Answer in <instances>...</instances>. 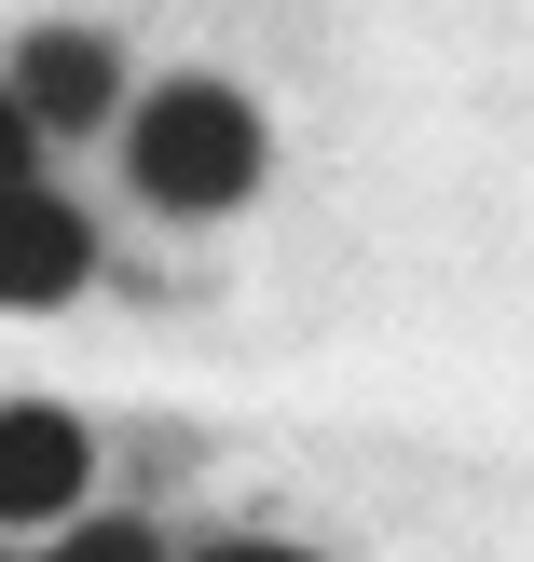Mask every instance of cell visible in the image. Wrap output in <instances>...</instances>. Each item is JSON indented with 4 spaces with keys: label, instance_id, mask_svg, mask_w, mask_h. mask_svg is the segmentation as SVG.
Segmentation results:
<instances>
[{
    "label": "cell",
    "instance_id": "7a4b0ae2",
    "mask_svg": "<svg viewBox=\"0 0 534 562\" xmlns=\"http://www.w3.org/2000/svg\"><path fill=\"white\" fill-rule=\"evenodd\" d=\"M96 481V439L55 398H0V536H55Z\"/></svg>",
    "mask_w": 534,
    "mask_h": 562
},
{
    "label": "cell",
    "instance_id": "6da1fadb",
    "mask_svg": "<svg viewBox=\"0 0 534 562\" xmlns=\"http://www.w3.org/2000/svg\"><path fill=\"white\" fill-rule=\"evenodd\" d=\"M110 137H124V179L151 192L164 220H234L247 192H261V165H274L261 110H247L234 82H151Z\"/></svg>",
    "mask_w": 534,
    "mask_h": 562
},
{
    "label": "cell",
    "instance_id": "277c9868",
    "mask_svg": "<svg viewBox=\"0 0 534 562\" xmlns=\"http://www.w3.org/2000/svg\"><path fill=\"white\" fill-rule=\"evenodd\" d=\"M14 97L42 110L55 137H96V124H124V55H110L96 27H27L14 42Z\"/></svg>",
    "mask_w": 534,
    "mask_h": 562
},
{
    "label": "cell",
    "instance_id": "8992f818",
    "mask_svg": "<svg viewBox=\"0 0 534 562\" xmlns=\"http://www.w3.org/2000/svg\"><path fill=\"white\" fill-rule=\"evenodd\" d=\"M69 549H82V562H151V521H82Z\"/></svg>",
    "mask_w": 534,
    "mask_h": 562
},
{
    "label": "cell",
    "instance_id": "3957f363",
    "mask_svg": "<svg viewBox=\"0 0 534 562\" xmlns=\"http://www.w3.org/2000/svg\"><path fill=\"white\" fill-rule=\"evenodd\" d=\"M82 274H96V220H82L69 192L14 179V192H0V302H14V316H42V302H69Z\"/></svg>",
    "mask_w": 534,
    "mask_h": 562
},
{
    "label": "cell",
    "instance_id": "5b68a950",
    "mask_svg": "<svg viewBox=\"0 0 534 562\" xmlns=\"http://www.w3.org/2000/svg\"><path fill=\"white\" fill-rule=\"evenodd\" d=\"M42 137H55V124L14 97V69H0V192H14V179H42Z\"/></svg>",
    "mask_w": 534,
    "mask_h": 562
}]
</instances>
